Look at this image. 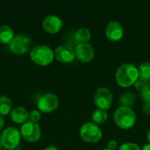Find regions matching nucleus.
I'll return each instance as SVG.
<instances>
[{
  "instance_id": "f257e3e1",
  "label": "nucleus",
  "mask_w": 150,
  "mask_h": 150,
  "mask_svg": "<svg viewBox=\"0 0 150 150\" xmlns=\"http://www.w3.org/2000/svg\"><path fill=\"white\" fill-rule=\"evenodd\" d=\"M117 83L121 87H129L139 78L138 69L132 63H125L119 67L115 75Z\"/></svg>"
},
{
  "instance_id": "f03ea898",
  "label": "nucleus",
  "mask_w": 150,
  "mask_h": 150,
  "mask_svg": "<svg viewBox=\"0 0 150 150\" xmlns=\"http://www.w3.org/2000/svg\"><path fill=\"white\" fill-rule=\"evenodd\" d=\"M114 121L122 129H130L136 123V115L131 107L120 106L114 112Z\"/></svg>"
},
{
  "instance_id": "7ed1b4c3",
  "label": "nucleus",
  "mask_w": 150,
  "mask_h": 150,
  "mask_svg": "<svg viewBox=\"0 0 150 150\" xmlns=\"http://www.w3.org/2000/svg\"><path fill=\"white\" fill-rule=\"evenodd\" d=\"M30 56L32 61L36 64L46 66L53 62L54 53L49 47L46 45H38L31 50Z\"/></svg>"
},
{
  "instance_id": "20e7f679",
  "label": "nucleus",
  "mask_w": 150,
  "mask_h": 150,
  "mask_svg": "<svg viewBox=\"0 0 150 150\" xmlns=\"http://www.w3.org/2000/svg\"><path fill=\"white\" fill-rule=\"evenodd\" d=\"M103 135L101 128L93 122H88L82 126L80 129L81 138L90 143H95L101 140Z\"/></svg>"
},
{
  "instance_id": "39448f33",
  "label": "nucleus",
  "mask_w": 150,
  "mask_h": 150,
  "mask_svg": "<svg viewBox=\"0 0 150 150\" xmlns=\"http://www.w3.org/2000/svg\"><path fill=\"white\" fill-rule=\"evenodd\" d=\"M20 132L16 127H7L3 131L0 135L2 146L8 149H13L18 145L20 141Z\"/></svg>"
},
{
  "instance_id": "423d86ee",
  "label": "nucleus",
  "mask_w": 150,
  "mask_h": 150,
  "mask_svg": "<svg viewBox=\"0 0 150 150\" xmlns=\"http://www.w3.org/2000/svg\"><path fill=\"white\" fill-rule=\"evenodd\" d=\"M32 44L31 38L26 34H18L15 35L12 40L9 44V47L11 51L17 54H25Z\"/></svg>"
},
{
  "instance_id": "0eeeda50",
  "label": "nucleus",
  "mask_w": 150,
  "mask_h": 150,
  "mask_svg": "<svg viewBox=\"0 0 150 150\" xmlns=\"http://www.w3.org/2000/svg\"><path fill=\"white\" fill-rule=\"evenodd\" d=\"M20 134L26 142H35L40 140L41 136V130L38 123L30 120L23 124L20 129Z\"/></svg>"
},
{
  "instance_id": "6e6552de",
  "label": "nucleus",
  "mask_w": 150,
  "mask_h": 150,
  "mask_svg": "<svg viewBox=\"0 0 150 150\" xmlns=\"http://www.w3.org/2000/svg\"><path fill=\"white\" fill-rule=\"evenodd\" d=\"M95 105L100 110H107L111 107L112 103V94L108 88H98L93 97Z\"/></svg>"
},
{
  "instance_id": "1a4fd4ad",
  "label": "nucleus",
  "mask_w": 150,
  "mask_h": 150,
  "mask_svg": "<svg viewBox=\"0 0 150 150\" xmlns=\"http://www.w3.org/2000/svg\"><path fill=\"white\" fill-rule=\"evenodd\" d=\"M59 99L53 93H47L41 96L38 100V108L42 112H51L58 107Z\"/></svg>"
},
{
  "instance_id": "9d476101",
  "label": "nucleus",
  "mask_w": 150,
  "mask_h": 150,
  "mask_svg": "<svg viewBox=\"0 0 150 150\" xmlns=\"http://www.w3.org/2000/svg\"><path fill=\"white\" fill-rule=\"evenodd\" d=\"M54 56L60 62L68 63L74 61L76 58L75 48L69 44H63L56 47L54 51Z\"/></svg>"
},
{
  "instance_id": "9b49d317",
  "label": "nucleus",
  "mask_w": 150,
  "mask_h": 150,
  "mask_svg": "<svg viewBox=\"0 0 150 150\" xmlns=\"http://www.w3.org/2000/svg\"><path fill=\"white\" fill-rule=\"evenodd\" d=\"M75 52L76 57L83 62H91L95 55L94 48L89 43H77Z\"/></svg>"
},
{
  "instance_id": "f8f14e48",
  "label": "nucleus",
  "mask_w": 150,
  "mask_h": 150,
  "mask_svg": "<svg viewBox=\"0 0 150 150\" xmlns=\"http://www.w3.org/2000/svg\"><path fill=\"white\" fill-rule=\"evenodd\" d=\"M124 34V29L122 25L116 20L110 21L105 27V35L106 37L113 41L120 40Z\"/></svg>"
},
{
  "instance_id": "ddd939ff",
  "label": "nucleus",
  "mask_w": 150,
  "mask_h": 150,
  "mask_svg": "<svg viewBox=\"0 0 150 150\" xmlns=\"http://www.w3.org/2000/svg\"><path fill=\"white\" fill-rule=\"evenodd\" d=\"M62 20L56 15H48L42 22L44 30L50 33H55L59 32L62 27Z\"/></svg>"
},
{
  "instance_id": "4468645a",
  "label": "nucleus",
  "mask_w": 150,
  "mask_h": 150,
  "mask_svg": "<svg viewBox=\"0 0 150 150\" xmlns=\"http://www.w3.org/2000/svg\"><path fill=\"white\" fill-rule=\"evenodd\" d=\"M28 118H29V113L24 107L18 106L12 109L11 112V119L12 121L16 123L26 122Z\"/></svg>"
},
{
  "instance_id": "2eb2a0df",
  "label": "nucleus",
  "mask_w": 150,
  "mask_h": 150,
  "mask_svg": "<svg viewBox=\"0 0 150 150\" xmlns=\"http://www.w3.org/2000/svg\"><path fill=\"white\" fill-rule=\"evenodd\" d=\"M13 30L6 25L0 26V42L3 44H10L14 38Z\"/></svg>"
},
{
  "instance_id": "dca6fc26",
  "label": "nucleus",
  "mask_w": 150,
  "mask_h": 150,
  "mask_svg": "<svg viewBox=\"0 0 150 150\" xmlns=\"http://www.w3.org/2000/svg\"><path fill=\"white\" fill-rule=\"evenodd\" d=\"M91 31L86 27H81L75 33V39L78 43H88V41L91 40Z\"/></svg>"
},
{
  "instance_id": "f3484780",
  "label": "nucleus",
  "mask_w": 150,
  "mask_h": 150,
  "mask_svg": "<svg viewBox=\"0 0 150 150\" xmlns=\"http://www.w3.org/2000/svg\"><path fill=\"white\" fill-rule=\"evenodd\" d=\"M135 101V96L131 91H126L123 94L120 95L119 102L121 106L125 107H131Z\"/></svg>"
},
{
  "instance_id": "a211bd4d",
  "label": "nucleus",
  "mask_w": 150,
  "mask_h": 150,
  "mask_svg": "<svg viewBox=\"0 0 150 150\" xmlns=\"http://www.w3.org/2000/svg\"><path fill=\"white\" fill-rule=\"evenodd\" d=\"M11 100L6 96H0V115H6L11 112Z\"/></svg>"
},
{
  "instance_id": "6ab92c4d",
  "label": "nucleus",
  "mask_w": 150,
  "mask_h": 150,
  "mask_svg": "<svg viewBox=\"0 0 150 150\" xmlns=\"http://www.w3.org/2000/svg\"><path fill=\"white\" fill-rule=\"evenodd\" d=\"M107 118L108 113L105 111L100 109H97L96 111H94L91 115V120L95 124H103L106 121Z\"/></svg>"
},
{
  "instance_id": "aec40b11",
  "label": "nucleus",
  "mask_w": 150,
  "mask_h": 150,
  "mask_svg": "<svg viewBox=\"0 0 150 150\" xmlns=\"http://www.w3.org/2000/svg\"><path fill=\"white\" fill-rule=\"evenodd\" d=\"M138 71H139V77L146 79V80H149L150 79V62H142L139 68H138Z\"/></svg>"
},
{
  "instance_id": "412c9836",
  "label": "nucleus",
  "mask_w": 150,
  "mask_h": 150,
  "mask_svg": "<svg viewBox=\"0 0 150 150\" xmlns=\"http://www.w3.org/2000/svg\"><path fill=\"white\" fill-rule=\"evenodd\" d=\"M134 86H135V88L140 92H143V91H145L146 90H148L150 87L149 82V80H146V79H143V78L139 77L137 79V81L135 82Z\"/></svg>"
},
{
  "instance_id": "4be33fe9",
  "label": "nucleus",
  "mask_w": 150,
  "mask_h": 150,
  "mask_svg": "<svg viewBox=\"0 0 150 150\" xmlns=\"http://www.w3.org/2000/svg\"><path fill=\"white\" fill-rule=\"evenodd\" d=\"M118 150H141V148L135 143L127 142V143L122 144Z\"/></svg>"
},
{
  "instance_id": "5701e85b",
  "label": "nucleus",
  "mask_w": 150,
  "mask_h": 150,
  "mask_svg": "<svg viewBox=\"0 0 150 150\" xmlns=\"http://www.w3.org/2000/svg\"><path fill=\"white\" fill-rule=\"evenodd\" d=\"M40 117H41V116H40V112L37 111V110L32 111V112H30V114H29V118H30L31 121L35 122V123H37V122L40 120Z\"/></svg>"
},
{
  "instance_id": "b1692460",
  "label": "nucleus",
  "mask_w": 150,
  "mask_h": 150,
  "mask_svg": "<svg viewBox=\"0 0 150 150\" xmlns=\"http://www.w3.org/2000/svg\"><path fill=\"white\" fill-rule=\"evenodd\" d=\"M141 98H142V99L144 102H146V103H149L150 102V87L148 89V90H146L145 91L141 92Z\"/></svg>"
},
{
  "instance_id": "393cba45",
  "label": "nucleus",
  "mask_w": 150,
  "mask_h": 150,
  "mask_svg": "<svg viewBox=\"0 0 150 150\" xmlns=\"http://www.w3.org/2000/svg\"><path fill=\"white\" fill-rule=\"evenodd\" d=\"M117 146H118V143L116 141L114 140H111L108 143H107V149L111 150H115L117 149Z\"/></svg>"
},
{
  "instance_id": "a878e982",
  "label": "nucleus",
  "mask_w": 150,
  "mask_h": 150,
  "mask_svg": "<svg viewBox=\"0 0 150 150\" xmlns=\"http://www.w3.org/2000/svg\"><path fill=\"white\" fill-rule=\"evenodd\" d=\"M143 112L146 114H150V102L149 103H146L143 106Z\"/></svg>"
},
{
  "instance_id": "bb28decb",
  "label": "nucleus",
  "mask_w": 150,
  "mask_h": 150,
  "mask_svg": "<svg viewBox=\"0 0 150 150\" xmlns=\"http://www.w3.org/2000/svg\"><path fill=\"white\" fill-rule=\"evenodd\" d=\"M4 125V119L0 116V130L3 128Z\"/></svg>"
},
{
  "instance_id": "cd10ccee",
  "label": "nucleus",
  "mask_w": 150,
  "mask_h": 150,
  "mask_svg": "<svg viewBox=\"0 0 150 150\" xmlns=\"http://www.w3.org/2000/svg\"><path fill=\"white\" fill-rule=\"evenodd\" d=\"M141 150H150V143L149 144H146V145H144Z\"/></svg>"
},
{
  "instance_id": "c85d7f7f",
  "label": "nucleus",
  "mask_w": 150,
  "mask_h": 150,
  "mask_svg": "<svg viewBox=\"0 0 150 150\" xmlns=\"http://www.w3.org/2000/svg\"><path fill=\"white\" fill-rule=\"evenodd\" d=\"M45 150H58V149H57V148H55L54 146H49V147L46 148Z\"/></svg>"
},
{
  "instance_id": "c756f323",
  "label": "nucleus",
  "mask_w": 150,
  "mask_h": 150,
  "mask_svg": "<svg viewBox=\"0 0 150 150\" xmlns=\"http://www.w3.org/2000/svg\"><path fill=\"white\" fill-rule=\"evenodd\" d=\"M148 140H149V142H150V129L149 130V132H148Z\"/></svg>"
},
{
  "instance_id": "7c9ffc66",
  "label": "nucleus",
  "mask_w": 150,
  "mask_h": 150,
  "mask_svg": "<svg viewBox=\"0 0 150 150\" xmlns=\"http://www.w3.org/2000/svg\"><path fill=\"white\" fill-rule=\"evenodd\" d=\"M103 150H111V149H107V148H106V149H103Z\"/></svg>"
},
{
  "instance_id": "2f4dec72",
  "label": "nucleus",
  "mask_w": 150,
  "mask_h": 150,
  "mask_svg": "<svg viewBox=\"0 0 150 150\" xmlns=\"http://www.w3.org/2000/svg\"><path fill=\"white\" fill-rule=\"evenodd\" d=\"M1 146H2V144H1V141H0V148H1Z\"/></svg>"
},
{
  "instance_id": "473e14b6",
  "label": "nucleus",
  "mask_w": 150,
  "mask_h": 150,
  "mask_svg": "<svg viewBox=\"0 0 150 150\" xmlns=\"http://www.w3.org/2000/svg\"><path fill=\"white\" fill-rule=\"evenodd\" d=\"M149 86H150V79H149Z\"/></svg>"
}]
</instances>
